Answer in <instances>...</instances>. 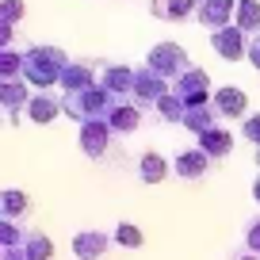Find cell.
<instances>
[{
  "instance_id": "1",
  "label": "cell",
  "mask_w": 260,
  "mask_h": 260,
  "mask_svg": "<svg viewBox=\"0 0 260 260\" xmlns=\"http://www.w3.org/2000/svg\"><path fill=\"white\" fill-rule=\"evenodd\" d=\"M69 57L57 46H27L23 50V81L39 92H50L54 84H61V73Z\"/></svg>"
},
{
  "instance_id": "2",
  "label": "cell",
  "mask_w": 260,
  "mask_h": 260,
  "mask_svg": "<svg viewBox=\"0 0 260 260\" xmlns=\"http://www.w3.org/2000/svg\"><path fill=\"white\" fill-rule=\"evenodd\" d=\"M115 104H122V100H115L107 88H100V84H92V88L84 92H69L65 96V115L77 122H107V115L115 111Z\"/></svg>"
},
{
  "instance_id": "3",
  "label": "cell",
  "mask_w": 260,
  "mask_h": 260,
  "mask_svg": "<svg viewBox=\"0 0 260 260\" xmlns=\"http://www.w3.org/2000/svg\"><path fill=\"white\" fill-rule=\"evenodd\" d=\"M146 65L153 69V73H161L165 81H176V77H184L187 69H191L184 46H176V42H157V46L146 54Z\"/></svg>"
},
{
  "instance_id": "4",
  "label": "cell",
  "mask_w": 260,
  "mask_h": 260,
  "mask_svg": "<svg viewBox=\"0 0 260 260\" xmlns=\"http://www.w3.org/2000/svg\"><path fill=\"white\" fill-rule=\"evenodd\" d=\"M172 92V81H165L161 73H153V69H138V77H134V92H130V104H138L142 111H149L153 107L157 111V104H161L165 96Z\"/></svg>"
},
{
  "instance_id": "5",
  "label": "cell",
  "mask_w": 260,
  "mask_h": 260,
  "mask_svg": "<svg viewBox=\"0 0 260 260\" xmlns=\"http://www.w3.org/2000/svg\"><path fill=\"white\" fill-rule=\"evenodd\" d=\"M134 77L138 69H130V65H119V61H96V84L107 88L115 100H126L134 92Z\"/></svg>"
},
{
  "instance_id": "6",
  "label": "cell",
  "mask_w": 260,
  "mask_h": 260,
  "mask_svg": "<svg viewBox=\"0 0 260 260\" xmlns=\"http://www.w3.org/2000/svg\"><path fill=\"white\" fill-rule=\"evenodd\" d=\"M172 92H176L187 107H199V104H211L214 100L211 96V77H207L199 65H191L184 77H176V81H172Z\"/></svg>"
},
{
  "instance_id": "7",
  "label": "cell",
  "mask_w": 260,
  "mask_h": 260,
  "mask_svg": "<svg viewBox=\"0 0 260 260\" xmlns=\"http://www.w3.org/2000/svg\"><path fill=\"white\" fill-rule=\"evenodd\" d=\"M211 46H214V54L226 57V61H241V57L249 54V35H245L237 23H230V27L211 31Z\"/></svg>"
},
{
  "instance_id": "8",
  "label": "cell",
  "mask_w": 260,
  "mask_h": 260,
  "mask_svg": "<svg viewBox=\"0 0 260 260\" xmlns=\"http://www.w3.org/2000/svg\"><path fill=\"white\" fill-rule=\"evenodd\" d=\"M237 4H241V0H199L195 19H199L207 31H218V27H230L237 19Z\"/></svg>"
},
{
  "instance_id": "9",
  "label": "cell",
  "mask_w": 260,
  "mask_h": 260,
  "mask_svg": "<svg viewBox=\"0 0 260 260\" xmlns=\"http://www.w3.org/2000/svg\"><path fill=\"white\" fill-rule=\"evenodd\" d=\"M107 146H111V126L107 122H81V149L88 161H104Z\"/></svg>"
},
{
  "instance_id": "10",
  "label": "cell",
  "mask_w": 260,
  "mask_h": 260,
  "mask_svg": "<svg viewBox=\"0 0 260 260\" xmlns=\"http://www.w3.org/2000/svg\"><path fill=\"white\" fill-rule=\"evenodd\" d=\"M31 84L27 81H4V111H8V122L12 126H19V122L27 119V104H31Z\"/></svg>"
},
{
  "instance_id": "11",
  "label": "cell",
  "mask_w": 260,
  "mask_h": 260,
  "mask_svg": "<svg viewBox=\"0 0 260 260\" xmlns=\"http://www.w3.org/2000/svg\"><path fill=\"white\" fill-rule=\"evenodd\" d=\"M211 165H214V157L207 153V149H184V153L172 161V172H176L180 180H199V176L211 172Z\"/></svg>"
},
{
  "instance_id": "12",
  "label": "cell",
  "mask_w": 260,
  "mask_h": 260,
  "mask_svg": "<svg viewBox=\"0 0 260 260\" xmlns=\"http://www.w3.org/2000/svg\"><path fill=\"white\" fill-rule=\"evenodd\" d=\"M96 84V61H69L61 73V96L69 92H84Z\"/></svg>"
},
{
  "instance_id": "13",
  "label": "cell",
  "mask_w": 260,
  "mask_h": 260,
  "mask_svg": "<svg viewBox=\"0 0 260 260\" xmlns=\"http://www.w3.org/2000/svg\"><path fill=\"white\" fill-rule=\"evenodd\" d=\"M214 107H218L222 119H249V96L241 88H234V84L214 92Z\"/></svg>"
},
{
  "instance_id": "14",
  "label": "cell",
  "mask_w": 260,
  "mask_h": 260,
  "mask_svg": "<svg viewBox=\"0 0 260 260\" xmlns=\"http://www.w3.org/2000/svg\"><path fill=\"white\" fill-rule=\"evenodd\" d=\"M61 111H65V96H54V92H35L31 104H27V119L31 122H54Z\"/></svg>"
},
{
  "instance_id": "15",
  "label": "cell",
  "mask_w": 260,
  "mask_h": 260,
  "mask_svg": "<svg viewBox=\"0 0 260 260\" xmlns=\"http://www.w3.org/2000/svg\"><path fill=\"white\" fill-rule=\"evenodd\" d=\"M107 245H111L107 234H100V230H81V234L73 237V256L77 260H100L107 252Z\"/></svg>"
},
{
  "instance_id": "16",
  "label": "cell",
  "mask_w": 260,
  "mask_h": 260,
  "mask_svg": "<svg viewBox=\"0 0 260 260\" xmlns=\"http://www.w3.org/2000/svg\"><path fill=\"white\" fill-rule=\"evenodd\" d=\"M149 12H153L157 19H165V23H184V19H195L199 0H153Z\"/></svg>"
},
{
  "instance_id": "17",
  "label": "cell",
  "mask_w": 260,
  "mask_h": 260,
  "mask_svg": "<svg viewBox=\"0 0 260 260\" xmlns=\"http://www.w3.org/2000/svg\"><path fill=\"white\" fill-rule=\"evenodd\" d=\"M142 122V107L138 104H115V111L107 115V126H111V134H134Z\"/></svg>"
},
{
  "instance_id": "18",
  "label": "cell",
  "mask_w": 260,
  "mask_h": 260,
  "mask_svg": "<svg viewBox=\"0 0 260 260\" xmlns=\"http://www.w3.org/2000/svg\"><path fill=\"white\" fill-rule=\"evenodd\" d=\"M218 107H214V100L211 104H199V107H187V119H184V126L187 130H195V134H207V130H214L218 126Z\"/></svg>"
},
{
  "instance_id": "19",
  "label": "cell",
  "mask_w": 260,
  "mask_h": 260,
  "mask_svg": "<svg viewBox=\"0 0 260 260\" xmlns=\"http://www.w3.org/2000/svg\"><path fill=\"white\" fill-rule=\"evenodd\" d=\"M19 249L27 252V260H54V245H50V237L42 234V230H31V226H27Z\"/></svg>"
},
{
  "instance_id": "20",
  "label": "cell",
  "mask_w": 260,
  "mask_h": 260,
  "mask_svg": "<svg viewBox=\"0 0 260 260\" xmlns=\"http://www.w3.org/2000/svg\"><path fill=\"white\" fill-rule=\"evenodd\" d=\"M199 149H207L214 161H222V157H230V149H234V134L214 126V130H207V134H199Z\"/></svg>"
},
{
  "instance_id": "21",
  "label": "cell",
  "mask_w": 260,
  "mask_h": 260,
  "mask_svg": "<svg viewBox=\"0 0 260 260\" xmlns=\"http://www.w3.org/2000/svg\"><path fill=\"white\" fill-rule=\"evenodd\" d=\"M0 214L8 222H19L27 214V191L23 187H4V195H0Z\"/></svg>"
},
{
  "instance_id": "22",
  "label": "cell",
  "mask_w": 260,
  "mask_h": 260,
  "mask_svg": "<svg viewBox=\"0 0 260 260\" xmlns=\"http://www.w3.org/2000/svg\"><path fill=\"white\" fill-rule=\"evenodd\" d=\"M138 172H142V180H146V184H161V180L169 176V161H165L157 149H149V153H142Z\"/></svg>"
},
{
  "instance_id": "23",
  "label": "cell",
  "mask_w": 260,
  "mask_h": 260,
  "mask_svg": "<svg viewBox=\"0 0 260 260\" xmlns=\"http://www.w3.org/2000/svg\"><path fill=\"white\" fill-rule=\"evenodd\" d=\"M237 27H241L245 35H260V0H241L237 4V19H234Z\"/></svg>"
},
{
  "instance_id": "24",
  "label": "cell",
  "mask_w": 260,
  "mask_h": 260,
  "mask_svg": "<svg viewBox=\"0 0 260 260\" xmlns=\"http://www.w3.org/2000/svg\"><path fill=\"white\" fill-rule=\"evenodd\" d=\"M157 115H161L165 122H180V126H184V119H187V104L176 96V92H169V96L157 104Z\"/></svg>"
},
{
  "instance_id": "25",
  "label": "cell",
  "mask_w": 260,
  "mask_h": 260,
  "mask_svg": "<svg viewBox=\"0 0 260 260\" xmlns=\"http://www.w3.org/2000/svg\"><path fill=\"white\" fill-rule=\"evenodd\" d=\"M0 73H4V81H23V50H4V57H0Z\"/></svg>"
},
{
  "instance_id": "26",
  "label": "cell",
  "mask_w": 260,
  "mask_h": 260,
  "mask_svg": "<svg viewBox=\"0 0 260 260\" xmlns=\"http://www.w3.org/2000/svg\"><path fill=\"white\" fill-rule=\"evenodd\" d=\"M115 241H119L122 245V249H138V245L142 241H146V237H142V230L138 226H134V222H119V226H115Z\"/></svg>"
},
{
  "instance_id": "27",
  "label": "cell",
  "mask_w": 260,
  "mask_h": 260,
  "mask_svg": "<svg viewBox=\"0 0 260 260\" xmlns=\"http://www.w3.org/2000/svg\"><path fill=\"white\" fill-rule=\"evenodd\" d=\"M19 16H23V0H4V4H0V23L16 27Z\"/></svg>"
},
{
  "instance_id": "28",
  "label": "cell",
  "mask_w": 260,
  "mask_h": 260,
  "mask_svg": "<svg viewBox=\"0 0 260 260\" xmlns=\"http://www.w3.org/2000/svg\"><path fill=\"white\" fill-rule=\"evenodd\" d=\"M241 134H245V142H252V146H260V111H256V115H249V119H245Z\"/></svg>"
},
{
  "instance_id": "29",
  "label": "cell",
  "mask_w": 260,
  "mask_h": 260,
  "mask_svg": "<svg viewBox=\"0 0 260 260\" xmlns=\"http://www.w3.org/2000/svg\"><path fill=\"white\" fill-rule=\"evenodd\" d=\"M245 241H249V252H260V218H249V226H245Z\"/></svg>"
},
{
  "instance_id": "30",
  "label": "cell",
  "mask_w": 260,
  "mask_h": 260,
  "mask_svg": "<svg viewBox=\"0 0 260 260\" xmlns=\"http://www.w3.org/2000/svg\"><path fill=\"white\" fill-rule=\"evenodd\" d=\"M249 61L260 69V35H252V39H249Z\"/></svg>"
},
{
  "instance_id": "31",
  "label": "cell",
  "mask_w": 260,
  "mask_h": 260,
  "mask_svg": "<svg viewBox=\"0 0 260 260\" xmlns=\"http://www.w3.org/2000/svg\"><path fill=\"white\" fill-rule=\"evenodd\" d=\"M0 249H4V260H27V252L19 245H0Z\"/></svg>"
},
{
  "instance_id": "32",
  "label": "cell",
  "mask_w": 260,
  "mask_h": 260,
  "mask_svg": "<svg viewBox=\"0 0 260 260\" xmlns=\"http://www.w3.org/2000/svg\"><path fill=\"white\" fill-rule=\"evenodd\" d=\"M0 42H4V50L16 42V39H12V27H8V23H0Z\"/></svg>"
},
{
  "instance_id": "33",
  "label": "cell",
  "mask_w": 260,
  "mask_h": 260,
  "mask_svg": "<svg viewBox=\"0 0 260 260\" xmlns=\"http://www.w3.org/2000/svg\"><path fill=\"white\" fill-rule=\"evenodd\" d=\"M252 199L260 203V176H256V184H252Z\"/></svg>"
},
{
  "instance_id": "34",
  "label": "cell",
  "mask_w": 260,
  "mask_h": 260,
  "mask_svg": "<svg viewBox=\"0 0 260 260\" xmlns=\"http://www.w3.org/2000/svg\"><path fill=\"white\" fill-rule=\"evenodd\" d=\"M256 176H260V146H256Z\"/></svg>"
},
{
  "instance_id": "35",
  "label": "cell",
  "mask_w": 260,
  "mask_h": 260,
  "mask_svg": "<svg viewBox=\"0 0 260 260\" xmlns=\"http://www.w3.org/2000/svg\"><path fill=\"white\" fill-rule=\"evenodd\" d=\"M234 260H256V256H245V252H241V256H234Z\"/></svg>"
}]
</instances>
